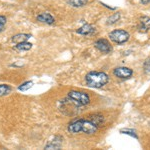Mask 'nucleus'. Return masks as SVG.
I'll return each mask as SVG.
<instances>
[{"label": "nucleus", "instance_id": "nucleus-16", "mask_svg": "<svg viewBox=\"0 0 150 150\" xmlns=\"http://www.w3.org/2000/svg\"><path fill=\"white\" fill-rule=\"evenodd\" d=\"M11 91V87L7 84H0V97L1 96H5Z\"/></svg>", "mask_w": 150, "mask_h": 150}, {"label": "nucleus", "instance_id": "nucleus-2", "mask_svg": "<svg viewBox=\"0 0 150 150\" xmlns=\"http://www.w3.org/2000/svg\"><path fill=\"white\" fill-rule=\"evenodd\" d=\"M109 77L105 72L101 71H91L86 74L85 82L89 87L92 88H101L108 83Z\"/></svg>", "mask_w": 150, "mask_h": 150}, {"label": "nucleus", "instance_id": "nucleus-21", "mask_svg": "<svg viewBox=\"0 0 150 150\" xmlns=\"http://www.w3.org/2000/svg\"><path fill=\"white\" fill-rule=\"evenodd\" d=\"M140 2H141L143 5H147V4L150 3V0H140Z\"/></svg>", "mask_w": 150, "mask_h": 150}, {"label": "nucleus", "instance_id": "nucleus-17", "mask_svg": "<svg viewBox=\"0 0 150 150\" xmlns=\"http://www.w3.org/2000/svg\"><path fill=\"white\" fill-rule=\"evenodd\" d=\"M33 85V82L32 81H26V82H24V83L21 84L20 86L18 87V90H20V91H27L29 90V89L32 87Z\"/></svg>", "mask_w": 150, "mask_h": 150}, {"label": "nucleus", "instance_id": "nucleus-19", "mask_svg": "<svg viewBox=\"0 0 150 150\" xmlns=\"http://www.w3.org/2000/svg\"><path fill=\"white\" fill-rule=\"evenodd\" d=\"M6 22H7V19L5 16L3 15H0V32L4 30V27L6 25Z\"/></svg>", "mask_w": 150, "mask_h": 150}, {"label": "nucleus", "instance_id": "nucleus-7", "mask_svg": "<svg viewBox=\"0 0 150 150\" xmlns=\"http://www.w3.org/2000/svg\"><path fill=\"white\" fill-rule=\"evenodd\" d=\"M138 30L142 33H146L150 30V17L148 16H142L140 18Z\"/></svg>", "mask_w": 150, "mask_h": 150}, {"label": "nucleus", "instance_id": "nucleus-20", "mask_svg": "<svg viewBox=\"0 0 150 150\" xmlns=\"http://www.w3.org/2000/svg\"><path fill=\"white\" fill-rule=\"evenodd\" d=\"M143 67H144L145 73L150 74V58H147V59L145 60V62L143 64Z\"/></svg>", "mask_w": 150, "mask_h": 150}, {"label": "nucleus", "instance_id": "nucleus-10", "mask_svg": "<svg viewBox=\"0 0 150 150\" xmlns=\"http://www.w3.org/2000/svg\"><path fill=\"white\" fill-rule=\"evenodd\" d=\"M37 20L39 21V22L46 23V24H49V25H51V24H53L55 22V19L51 14L45 13V12L40 13L39 15H37Z\"/></svg>", "mask_w": 150, "mask_h": 150}, {"label": "nucleus", "instance_id": "nucleus-14", "mask_svg": "<svg viewBox=\"0 0 150 150\" xmlns=\"http://www.w3.org/2000/svg\"><path fill=\"white\" fill-rule=\"evenodd\" d=\"M67 2L73 7H83L87 4L88 0H68Z\"/></svg>", "mask_w": 150, "mask_h": 150}, {"label": "nucleus", "instance_id": "nucleus-1", "mask_svg": "<svg viewBox=\"0 0 150 150\" xmlns=\"http://www.w3.org/2000/svg\"><path fill=\"white\" fill-rule=\"evenodd\" d=\"M98 126L96 124L91 121L90 119H78L75 120V121L69 123L68 127H67V130L70 133H73V134H76V133L79 132H83L85 134H93L97 131Z\"/></svg>", "mask_w": 150, "mask_h": 150}, {"label": "nucleus", "instance_id": "nucleus-18", "mask_svg": "<svg viewBox=\"0 0 150 150\" xmlns=\"http://www.w3.org/2000/svg\"><path fill=\"white\" fill-rule=\"evenodd\" d=\"M120 132L123 133V134H127V135H130V136H132V137H135V138H137L136 132H135L133 129H121V130H120Z\"/></svg>", "mask_w": 150, "mask_h": 150}, {"label": "nucleus", "instance_id": "nucleus-11", "mask_svg": "<svg viewBox=\"0 0 150 150\" xmlns=\"http://www.w3.org/2000/svg\"><path fill=\"white\" fill-rule=\"evenodd\" d=\"M14 48L16 50H19V51H28L32 48V43L23 41V42L20 43H16V45H14Z\"/></svg>", "mask_w": 150, "mask_h": 150}, {"label": "nucleus", "instance_id": "nucleus-5", "mask_svg": "<svg viewBox=\"0 0 150 150\" xmlns=\"http://www.w3.org/2000/svg\"><path fill=\"white\" fill-rule=\"evenodd\" d=\"M113 74L116 77L121 79H129L133 75L132 69L128 68V67H117L113 70Z\"/></svg>", "mask_w": 150, "mask_h": 150}, {"label": "nucleus", "instance_id": "nucleus-8", "mask_svg": "<svg viewBox=\"0 0 150 150\" xmlns=\"http://www.w3.org/2000/svg\"><path fill=\"white\" fill-rule=\"evenodd\" d=\"M95 31H96V29L93 25L86 23L77 29L76 32L81 35H91V34H93V33H95Z\"/></svg>", "mask_w": 150, "mask_h": 150}, {"label": "nucleus", "instance_id": "nucleus-13", "mask_svg": "<svg viewBox=\"0 0 150 150\" xmlns=\"http://www.w3.org/2000/svg\"><path fill=\"white\" fill-rule=\"evenodd\" d=\"M29 38H31V34H26V33H20L12 37V41L15 43H20L23 41H27Z\"/></svg>", "mask_w": 150, "mask_h": 150}, {"label": "nucleus", "instance_id": "nucleus-4", "mask_svg": "<svg viewBox=\"0 0 150 150\" xmlns=\"http://www.w3.org/2000/svg\"><path fill=\"white\" fill-rule=\"evenodd\" d=\"M110 40L113 41L116 44H123L129 40V33L123 29H116V30L111 31L109 33Z\"/></svg>", "mask_w": 150, "mask_h": 150}, {"label": "nucleus", "instance_id": "nucleus-12", "mask_svg": "<svg viewBox=\"0 0 150 150\" xmlns=\"http://www.w3.org/2000/svg\"><path fill=\"white\" fill-rule=\"evenodd\" d=\"M89 119L92 121L94 124H96L98 127H100L101 125L104 123V117L103 115L101 114H98V113H96V114H92L89 116Z\"/></svg>", "mask_w": 150, "mask_h": 150}, {"label": "nucleus", "instance_id": "nucleus-9", "mask_svg": "<svg viewBox=\"0 0 150 150\" xmlns=\"http://www.w3.org/2000/svg\"><path fill=\"white\" fill-rule=\"evenodd\" d=\"M63 142V137L62 136H55L52 141H50L46 146L45 149H59L62 146Z\"/></svg>", "mask_w": 150, "mask_h": 150}, {"label": "nucleus", "instance_id": "nucleus-6", "mask_svg": "<svg viewBox=\"0 0 150 150\" xmlns=\"http://www.w3.org/2000/svg\"><path fill=\"white\" fill-rule=\"evenodd\" d=\"M95 46L100 52L102 53H110L112 51V46L110 45V43L108 42L106 39H98L94 43Z\"/></svg>", "mask_w": 150, "mask_h": 150}, {"label": "nucleus", "instance_id": "nucleus-15", "mask_svg": "<svg viewBox=\"0 0 150 150\" xmlns=\"http://www.w3.org/2000/svg\"><path fill=\"white\" fill-rule=\"evenodd\" d=\"M119 19H120V13H114L107 18V22L106 23H107L108 25H112V24H115L116 22H118Z\"/></svg>", "mask_w": 150, "mask_h": 150}, {"label": "nucleus", "instance_id": "nucleus-3", "mask_svg": "<svg viewBox=\"0 0 150 150\" xmlns=\"http://www.w3.org/2000/svg\"><path fill=\"white\" fill-rule=\"evenodd\" d=\"M68 98L71 99L78 106H85L90 102V97H89L88 94L85 92H81V91H69Z\"/></svg>", "mask_w": 150, "mask_h": 150}]
</instances>
